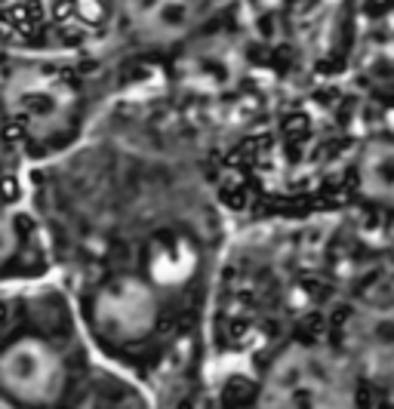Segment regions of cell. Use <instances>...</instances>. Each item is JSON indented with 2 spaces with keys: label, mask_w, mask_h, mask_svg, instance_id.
I'll use <instances>...</instances> for the list:
<instances>
[{
  "label": "cell",
  "mask_w": 394,
  "mask_h": 409,
  "mask_svg": "<svg viewBox=\"0 0 394 409\" xmlns=\"http://www.w3.org/2000/svg\"><path fill=\"white\" fill-rule=\"evenodd\" d=\"M259 409H355L351 363L324 348H289L262 384Z\"/></svg>",
  "instance_id": "1"
},
{
  "label": "cell",
  "mask_w": 394,
  "mask_h": 409,
  "mask_svg": "<svg viewBox=\"0 0 394 409\" xmlns=\"http://www.w3.org/2000/svg\"><path fill=\"white\" fill-rule=\"evenodd\" d=\"M74 90L62 77L40 68H13L6 77V108L13 123L28 135L50 139L62 133L74 117Z\"/></svg>",
  "instance_id": "2"
},
{
  "label": "cell",
  "mask_w": 394,
  "mask_h": 409,
  "mask_svg": "<svg viewBox=\"0 0 394 409\" xmlns=\"http://www.w3.org/2000/svg\"><path fill=\"white\" fill-rule=\"evenodd\" d=\"M0 382L22 403H50L65 382L62 357L40 339H19L0 357Z\"/></svg>",
  "instance_id": "3"
},
{
  "label": "cell",
  "mask_w": 394,
  "mask_h": 409,
  "mask_svg": "<svg viewBox=\"0 0 394 409\" xmlns=\"http://www.w3.org/2000/svg\"><path fill=\"white\" fill-rule=\"evenodd\" d=\"M348 363L376 382H394V304H369L345 323Z\"/></svg>",
  "instance_id": "4"
},
{
  "label": "cell",
  "mask_w": 394,
  "mask_h": 409,
  "mask_svg": "<svg viewBox=\"0 0 394 409\" xmlns=\"http://www.w3.org/2000/svg\"><path fill=\"white\" fill-rule=\"evenodd\" d=\"M210 0H120L126 25L145 43H173L197 28Z\"/></svg>",
  "instance_id": "5"
},
{
  "label": "cell",
  "mask_w": 394,
  "mask_h": 409,
  "mask_svg": "<svg viewBox=\"0 0 394 409\" xmlns=\"http://www.w3.org/2000/svg\"><path fill=\"white\" fill-rule=\"evenodd\" d=\"M155 295L136 277H120L96 295V320L114 339H139L155 326Z\"/></svg>",
  "instance_id": "6"
},
{
  "label": "cell",
  "mask_w": 394,
  "mask_h": 409,
  "mask_svg": "<svg viewBox=\"0 0 394 409\" xmlns=\"http://www.w3.org/2000/svg\"><path fill=\"white\" fill-rule=\"evenodd\" d=\"M244 68V55L237 43L222 34L206 37L191 43L182 55V77L191 90L200 93H222L240 77Z\"/></svg>",
  "instance_id": "7"
},
{
  "label": "cell",
  "mask_w": 394,
  "mask_h": 409,
  "mask_svg": "<svg viewBox=\"0 0 394 409\" xmlns=\"http://www.w3.org/2000/svg\"><path fill=\"white\" fill-rule=\"evenodd\" d=\"M357 182L369 200L394 206V142L376 139L364 145L357 157Z\"/></svg>",
  "instance_id": "8"
}]
</instances>
